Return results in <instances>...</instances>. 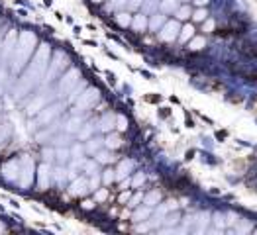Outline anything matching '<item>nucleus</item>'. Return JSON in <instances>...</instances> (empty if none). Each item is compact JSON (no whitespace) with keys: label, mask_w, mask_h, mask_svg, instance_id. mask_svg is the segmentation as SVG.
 I'll list each match as a JSON object with an SVG mask.
<instances>
[{"label":"nucleus","mask_w":257,"mask_h":235,"mask_svg":"<svg viewBox=\"0 0 257 235\" xmlns=\"http://www.w3.org/2000/svg\"><path fill=\"white\" fill-rule=\"evenodd\" d=\"M49 57H51V47L47 43H42L40 47H36L34 55L28 61V69L24 71V75L18 79V85L14 88V96L16 98H24L36 86L42 85L43 75H45L47 65H49Z\"/></svg>","instance_id":"nucleus-1"},{"label":"nucleus","mask_w":257,"mask_h":235,"mask_svg":"<svg viewBox=\"0 0 257 235\" xmlns=\"http://www.w3.org/2000/svg\"><path fill=\"white\" fill-rule=\"evenodd\" d=\"M36 45H38V38H36V34L34 32H30V30H24L18 34V40H16V45H14V49H12V55H10V71L16 75V73H20L22 69L28 65L30 61V57L34 55V51H36Z\"/></svg>","instance_id":"nucleus-2"},{"label":"nucleus","mask_w":257,"mask_h":235,"mask_svg":"<svg viewBox=\"0 0 257 235\" xmlns=\"http://www.w3.org/2000/svg\"><path fill=\"white\" fill-rule=\"evenodd\" d=\"M69 67V57L65 55L63 51H57V53H53L51 57H49V65H47V71H45V75H43V85H49L51 81H55L61 73H63L65 69Z\"/></svg>","instance_id":"nucleus-3"},{"label":"nucleus","mask_w":257,"mask_h":235,"mask_svg":"<svg viewBox=\"0 0 257 235\" xmlns=\"http://www.w3.org/2000/svg\"><path fill=\"white\" fill-rule=\"evenodd\" d=\"M34 174H36V161L30 155H22L20 157V174L16 184L20 188H30L34 182Z\"/></svg>","instance_id":"nucleus-4"},{"label":"nucleus","mask_w":257,"mask_h":235,"mask_svg":"<svg viewBox=\"0 0 257 235\" xmlns=\"http://www.w3.org/2000/svg\"><path fill=\"white\" fill-rule=\"evenodd\" d=\"M61 110L63 106L61 104H47V106L40 110L38 114H36V120L32 122V129L34 128H42V126H47V124H51L59 114H61Z\"/></svg>","instance_id":"nucleus-5"},{"label":"nucleus","mask_w":257,"mask_h":235,"mask_svg":"<svg viewBox=\"0 0 257 235\" xmlns=\"http://www.w3.org/2000/svg\"><path fill=\"white\" fill-rule=\"evenodd\" d=\"M79 81H81V71L79 69H69L59 81V94L65 96V94L73 92V88L79 85Z\"/></svg>","instance_id":"nucleus-6"},{"label":"nucleus","mask_w":257,"mask_h":235,"mask_svg":"<svg viewBox=\"0 0 257 235\" xmlns=\"http://www.w3.org/2000/svg\"><path fill=\"white\" fill-rule=\"evenodd\" d=\"M98 100H100V92H98L96 88H88V90H85V92L77 98L75 108H77V112H85V110L94 106Z\"/></svg>","instance_id":"nucleus-7"},{"label":"nucleus","mask_w":257,"mask_h":235,"mask_svg":"<svg viewBox=\"0 0 257 235\" xmlns=\"http://www.w3.org/2000/svg\"><path fill=\"white\" fill-rule=\"evenodd\" d=\"M18 174H20V157L10 159V161H6V163L0 167V176H2L6 182H16V180H18Z\"/></svg>","instance_id":"nucleus-8"},{"label":"nucleus","mask_w":257,"mask_h":235,"mask_svg":"<svg viewBox=\"0 0 257 235\" xmlns=\"http://www.w3.org/2000/svg\"><path fill=\"white\" fill-rule=\"evenodd\" d=\"M16 40H18V32L16 30H10L6 34V38L0 43V63H6L10 61V55H12V49L16 45Z\"/></svg>","instance_id":"nucleus-9"},{"label":"nucleus","mask_w":257,"mask_h":235,"mask_svg":"<svg viewBox=\"0 0 257 235\" xmlns=\"http://www.w3.org/2000/svg\"><path fill=\"white\" fill-rule=\"evenodd\" d=\"M51 165L45 161L42 163L40 167H36V176H38V190H47L49 188V184L53 182L51 180Z\"/></svg>","instance_id":"nucleus-10"},{"label":"nucleus","mask_w":257,"mask_h":235,"mask_svg":"<svg viewBox=\"0 0 257 235\" xmlns=\"http://www.w3.org/2000/svg\"><path fill=\"white\" fill-rule=\"evenodd\" d=\"M179 30H181V26H179V22H165L161 28H159V40L161 42H173L177 36H179Z\"/></svg>","instance_id":"nucleus-11"},{"label":"nucleus","mask_w":257,"mask_h":235,"mask_svg":"<svg viewBox=\"0 0 257 235\" xmlns=\"http://www.w3.org/2000/svg\"><path fill=\"white\" fill-rule=\"evenodd\" d=\"M90 192V188H88V178L86 176H75L73 178V182H71V186H69V194L71 196H85V194Z\"/></svg>","instance_id":"nucleus-12"},{"label":"nucleus","mask_w":257,"mask_h":235,"mask_svg":"<svg viewBox=\"0 0 257 235\" xmlns=\"http://www.w3.org/2000/svg\"><path fill=\"white\" fill-rule=\"evenodd\" d=\"M49 92H40V94H36V98L28 104V116H36L40 110H43V108L49 104V96H47Z\"/></svg>","instance_id":"nucleus-13"},{"label":"nucleus","mask_w":257,"mask_h":235,"mask_svg":"<svg viewBox=\"0 0 257 235\" xmlns=\"http://www.w3.org/2000/svg\"><path fill=\"white\" fill-rule=\"evenodd\" d=\"M134 171V161H130V159H124V161H120V165H118V169H116V180H124V178H128V174Z\"/></svg>","instance_id":"nucleus-14"},{"label":"nucleus","mask_w":257,"mask_h":235,"mask_svg":"<svg viewBox=\"0 0 257 235\" xmlns=\"http://www.w3.org/2000/svg\"><path fill=\"white\" fill-rule=\"evenodd\" d=\"M51 180H53L55 184H65V182L69 180V169H67L65 165L51 169Z\"/></svg>","instance_id":"nucleus-15"},{"label":"nucleus","mask_w":257,"mask_h":235,"mask_svg":"<svg viewBox=\"0 0 257 235\" xmlns=\"http://www.w3.org/2000/svg\"><path fill=\"white\" fill-rule=\"evenodd\" d=\"M114 128H116V116H112V114H106L96 124V129H100V131H112Z\"/></svg>","instance_id":"nucleus-16"},{"label":"nucleus","mask_w":257,"mask_h":235,"mask_svg":"<svg viewBox=\"0 0 257 235\" xmlns=\"http://www.w3.org/2000/svg\"><path fill=\"white\" fill-rule=\"evenodd\" d=\"M124 145V141H122V137L118 135V133H110L106 139H104V147L110 151H114V149H120Z\"/></svg>","instance_id":"nucleus-17"},{"label":"nucleus","mask_w":257,"mask_h":235,"mask_svg":"<svg viewBox=\"0 0 257 235\" xmlns=\"http://www.w3.org/2000/svg\"><path fill=\"white\" fill-rule=\"evenodd\" d=\"M104 147V139H100V137H90L88 141H86V145H85V151L86 153H96L98 149H102Z\"/></svg>","instance_id":"nucleus-18"},{"label":"nucleus","mask_w":257,"mask_h":235,"mask_svg":"<svg viewBox=\"0 0 257 235\" xmlns=\"http://www.w3.org/2000/svg\"><path fill=\"white\" fill-rule=\"evenodd\" d=\"M136 32H146L148 30V18L144 16V14H138V16H134L132 18V24H130Z\"/></svg>","instance_id":"nucleus-19"},{"label":"nucleus","mask_w":257,"mask_h":235,"mask_svg":"<svg viewBox=\"0 0 257 235\" xmlns=\"http://www.w3.org/2000/svg\"><path fill=\"white\" fill-rule=\"evenodd\" d=\"M94 157H96V163H102V165H106V163H112L116 157H114V153L108 149V151H102L98 149L94 153Z\"/></svg>","instance_id":"nucleus-20"},{"label":"nucleus","mask_w":257,"mask_h":235,"mask_svg":"<svg viewBox=\"0 0 257 235\" xmlns=\"http://www.w3.org/2000/svg\"><path fill=\"white\" fill-rule=\"evenodd\" d=\"M10 135H12V126L10 124H0V149L8 143Z\"/></svg>","instance_id":"nucleus-21"},{"label":"nucleus","mask_w":257,"mask_h":235,"mask_svg":"<svg viewBox=\"0 0 257 235\" xmlns=\"http://www.w3.org/2000/svg\"><path fill=\"white\" fill-rule=\"evenodd\" d=\"M165 24V16H161V14H155L151 20H148V28H150L151 32H159V28Z\"/></svg>","instance_id":"nucleus-22"},{"label":"nucleus","mask_w":257,"mask_h":235,"mask_svg":"<svg viewBox=\"0 0 257 235\" xmlns=\"http://www.w3.org/2000/svg\"><path fill=\"white\" fill-rule=\"evenodd\" d=\"M55 161H57V163H61V165L69 163V161H71V151L65 149V147L55 149Z\"/></svg>","instance_id":"nucleus-23"},{"label":"nucleus","mask_w":257,"mask_h":235,"mask_svg":"<svg viewBox=\"0 0 257 235\" xmlns=\"http://www.w3.org/2000/svg\"><path fill=\"white\" fill-rule=\"evenodd\" d=\"M81 124H83V120L79 118V116H75V118H71L67 124H65V131L67 133H73V131H79L81 128Z\"/></svg>","instance_id":"nucleus-24"},{"label":"nucleus","mask_w":257,"mask_h":235,"mask_svg":"<svg viewBox=\"0 0 257 235\" xmlns=\"http://www.w3.org/2000/svg\"><path fill=\"white\" fill-rule=\"evenodd\" d=\"M94 129H96V124H85V126H81V128H79V137H81V139H88Z\"/></svg>","instance_id":"nucleus-25"},{"label":"nucleus","mask_w":257,"mask_h":235,"mask_svg":"<svg viewBox=\"0 0 257 235\" xmlns=\"http://www.w3.org/2000/svg\"><path fill=\"white\" fill-rule=\"evenodd\" d=\"M159 6H161V10H163V12H167V14H169V12H175V10L179 8V0H161V4H159Z\"/></svg>","instance_id":"nucleus-26"},{"label":"nucleus","mask_w":257,"mask_h":235,"mask_svg":"<svg viewBox=\"0 0 257 235\" xmlns=\"http://www.w3.org/2000/svg\"><path fill=\"white\" fill-rule=\"evenodd\" d=\"M126 4H128V0H108L106 2V10H122V8H126Z\"/></svg>","instance_id":"nucleus-27"},{"label":"nucleus","mask_w":257,"mask_h":235,"mask_svg":"<svg viewBox=\"0 0 257 235\" xmlns=\"http://www.w3.org/2000/svg\"><path fill=\"white\" fill-rule=\"evenodd\" d=\"M151 215V208L150 206H146V208H140L136 214H134V221H144V219H148Z\"/></svg>","instance_id":"nucleus-28"},{"label":"nucleus","mask_w":257,"mask_h":235,"mask_svg":"<svg viewBox=\"0 0 257 235\" xmlns=\"http://www.w3.org/2000/svg\"><path fill=\"white\" fill-rule=\"evenodd\" d=\"M159 198H161V194H159V192H150L146 198H142V200H144V204H146V206L153 208V206L159 202Z\"/></svg>","instance_id":"nucleus-29"},{"label":"nucleus","mask_w":257,"mask_h":235,"mask_svg":"<svg viewBox=\"0 0 257 235\" xmlns=\"http://www.w3.org/2000/svg\"><path fill=\"white\" fill-rule=\"evenodd\" d=\"M179 32H181V34H179V36H177V38H179V40H181V42L185 43V42H189V40H191V38H193V26H187V28H183V30H179Z\"/></svg>","instance_id":"nucleus-30"},{"label":"nucleus","mask_w":257,"mask_h":235,"mask_svg":"<svg viewBox=\"0 0 257 235\" xmlns=\"http://www.w3.org/2000/svg\"><path fill=\"white\" fill-rule=\"evenodd\" d=\"M116 22H118L122 28H128L130 24H132V16L126 14V12H118V14H116Z\"/></svg>","instance_id":"nucleus-31"},{"label":"nucleus","mask_w":257,"mask_h":235,"mask_svg":"<svg viewBox=\"0 0 257 235\" xmlns=\"http://www.w3.org/2000/svg\"><path fill=\"white\" fill-rule=\"evenodd\" d=\"M71 151V159H83V155H85V147L83 145H75Z\"/></svg>","instance_id":"nucleus-32"},{"label":"nucleus","mask_w":257,"mask_h":235,"mask_svg":"<svg viewBox=\"0 0 257 235\" xmlns=\"http://www.w3.org/2000/svg\"><path fill=\"white\" fill-rule=\"evenodd\" d=\"M204 38H194L193 42L189 43V47H191V49H193V51H198V49H202V47H204Z\"/></svg>","instance_id":"nucleus-33"},{"label":"nucleus","mask_w":257,"mask_h":235,"mask_svg":"<svg viewBox=\"0 0 257 235\" xmlns=\"http://www.w3.org/2000/svg\"><path fill=\"white\" fill-rule=\"evenodd\" d=\"M175 12H177V18H179V20H187V18L191 16V10H189L187 6H183V8H177Z\"/></svg>","instance_id":"nucleus-34"},{"label":"nucleus","mask_w":257,"mask_h":235,"mask_svg":"<svg viewBox=\"0 0 257 235\" xmlns=\"http://www.w3.org/2000/svg\"><path fill=\"white\" fill-rule=\"evenodd\" d=\"M116 128L120 129V131H126L128 129V120L124 116H116Z\"/></svg>","instance_id":"nucleus-35"},{"label":"nucleus","mask_w":257,"mask_h":235,"mask_svg":"<svg viewBox=\"0 0 257 235\" xmlns=\"http://www.w3.org/2000/svg\"><path fill=\"white\" fill-rule=\"evenodd\" d=\"M144 182H146V174H144V172H138V174L134 176V180H132L134 186H142Z\"/></svg>","instance_id":"nucleus-36"},{"label":"nucleus","mask_w":257,"mask_h":235,"mask_svg":"<svg viewBox=\"0 0 257 235\" xmlns=\"http://www.w3.org/2000/svg\"><path fill=\"white\" fill-rule=\"evenodd\" d=\"M102 180H104V184H110L112 180H116V172L114 171H106L102 174Z\"/></svg>","instance_id":"nucleus-37"},{"label":"nucleus","mask_w":257,"mask_h":235,"mask_svg":"<svg viewBox=\"0 0 257 235\" xmlns=\"http://www.w3.org/2000/svg\"><path fill=\"white\" fill-rule=\"evenodd\" d=\"M142 2H144V0H128L126 8H128V10H136V8H140V6H142Z\"/></svg>","instance_id":"nucleus-38"},{"label":"nucleus","mask_w":257,"mask_h":235,"mask_svg":"<svg viewBox=\"0 0 257 235\" xmlns=\"http://www.w3.org/2000/svg\"><path fill=\"white\" fill-rule=\"evenodd\" d=\"M106 196H108V192L102 188V190H96V194H94V200H96V202H102V200H106Z\"/></svg>","instance_id":"nucleus-39"},{"label":"nucleus","mask_w":257,"mask_h":235,"mask_svg":"<svg viewBox=\"0 0 257 235\" xmlns=\"http://www.w3.org/2000/svg\"><path fill=\"white\" fill-rule=\"evenodd\" d=\"M194 20H196V22L206 20V10H196V12H194Z\"/></svg>","instance_id":"nucleus-40"},{"label":"nucleus","mask_w":257,"mask_h":235,"mask_svg":"<svg viewBox=\"0 0 257 235\" xmlns=\"http://www.w3.org/2000/svg\"><path fill=\"white\" fill-rule=\"evenodd\" d=\"M43 159H45V161H53V159H55V149L43 151Z\"/></svg>","instance_id":"nucleus-41"},{"label":"nucleus","mask_w":257,"mask_h":235,"mask_svg":"<svg viewBox=\"0 0 257 235\" xmlns=\"http://www.w3.org/2000/svg\"><path fill=\"white\" fill-rule=\"evenodd\" d=\"M142 198H144V196H142V194H138V196H134V198H132V200H130V206H138V202H140V200H142Z\"/></svg>","instance_id":"nucleus-42"},{"label":"nucleus","mask_w":257,"mask_h":235,"mask_svg":"<svg viewBox=\"0 0 257 235\" xmlns=\"http://www.w3.org/2000/svg\"><path fill=\"white\" fill-rule=\"evenodd\" d=\"M194 2H196V4H200V6H204V4L208 2V0H194Z\"/></svg>","instance_id":"nucleus-43"},{"label":"nucleus","mask_w":257,"mask_h":235,"mask_svg":"<svg viewBox=\"0 0 257 235\" xmlns=\"http://www.w3.org/2000/svg\"><path fill=\"white\" fill-rule=\"evenodd\" d=\"M2 231H6V227H4L2 223H0V233H2Z\"/></svg>","instance_id":"nucleus-44"},{"label":"nucleus","mask_w":257,"mask_h":235,"mask_svg":"<svg viewBox=\"0 0 257 235\" xmlns=\"http://www.w3.org/2000/svg\"><path fill=\"white\" fill-rule=\"evenodd\" d=\"M92 2H96V4H98V2H102V0H92Z\"/></svg>","instance_id":"nucleus-45"},{"label":"nucleus","mask_w":257,"mask_h":235,"mask_svg":"<svg viewBox=\"0 0 257 235\" xmlns=\"http://www.w3.org/2000/svg\"><path fill=\"white\" fill-rule=\"evenodd\" d=\"M0 94H2V88H0Z\"/></svg>","instance_id":"nucleus-46"}]
</instances>
